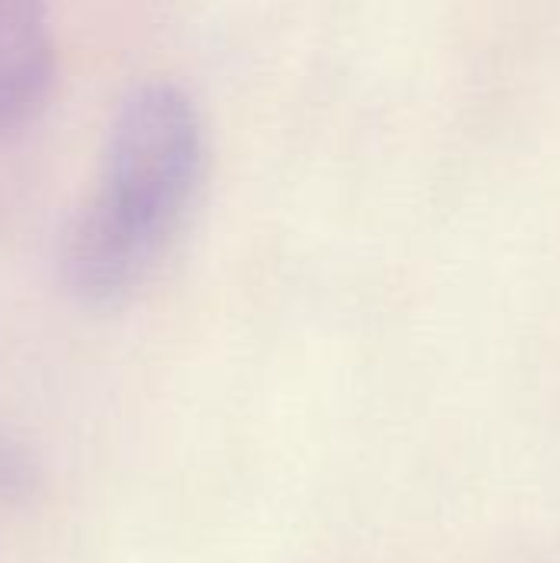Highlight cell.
<instances>
[{
    "label": "cell",
    "mask_w": 560,
    "mask_h": 563,
    "mask_svg": "<svg viewBox=\"0 0 560 563\" xmlns=\"http://www.w3.org/2000/svg\"><path fill=\"white\" fill-rule=\"evenodd\" d=\"M205 175V125L172 82H142L116 109L96 178L76 208L59 274L92 307L135 294L172 251Z\"/></svg>",
    "instance_id": "cell-1"
},
{
    "label": "cell",
    "mask_w": 560,
    "mask_h": 563,
    "mask_svg": "<svg viewBox=\"0 0 560 563\" xmlns=\"http://www.w3.org/2000/svg\"><path fill=\"white\" fill-rule=\"evenodd\" d=\"M56 33L46 0H0V129L26 122L50 96Z\"/></svg>",
    "instance_id": "cell-2"
}]
</instances>
